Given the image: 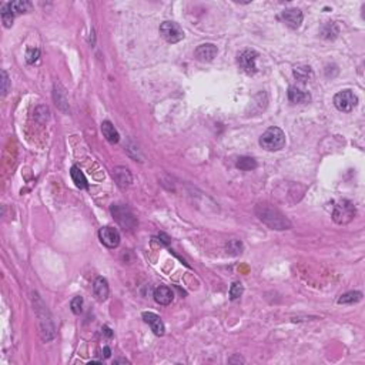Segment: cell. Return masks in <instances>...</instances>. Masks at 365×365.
Here are the masks:
<instances>
[{"label": "cell", "instance_id": "obj_15", "mask_svg": "<svg viewBox=\"0 0 365 365\" xmlns=\"http://www.w3.org/2000/svg\"><path fill=\"white\" fill-rule=\"evenodd\" d=\"M93 293H94V296L99 301H106L107 297H109V293H110L107 280L103 278V277H97L94 284H93Z\"/></svg>", "mask_w": 365, "mask_h": 365}, {"label": "cell", "instance_id": "obj_2", "mask_svg": "<svg viewBox=\"0 0 365 365\" xmlns=\"http://www.w3.org/2000/svg\"><path fill=\"white\" fill-rule=\"evenodd\" d=\"M34 309H36V314H37V318H39V327H40V334H42V338L45 341H49L55 337V328H53V322L50 319L49 315V311L47 307L43 304L42 298L34 294Z\"/></svg>", "mask_w": 365, "mask_h": 365}, {"label": "cell", "instance_id": "obj_9", "mask_svg": "<svg viewBox=\"0 0 365 365\" xmlns=\"http://www.w3.org/2000/svg\"><path fill=\"white\" fill-rule=\"evenodd\" d=\"M99 239L107 248H116L120 244V233L114 227H103L99 231Z\"/></svg>", "mask_w": 365, "mask_h": 365}, {"label": "cell", "instance_id": "obj_8", "mask_svg": "<svg viewBox=\"0 0 365 365\" xmlns=\"http://www.w3.org/2000/svg\"><path fill=\"white\" fill-rule=\"evenodd\" d=\"M257 57H258V53L254 52V50H250V49L243 50V52L239 55L240 68H241L243 71H245L247 74H254V73H257V64H255Z\"/></svg>", "mask_w": 365, "mask_h": 365}, {"label": "cell", "instance_id": "obj_14", "mask_svg": "<svg viewBox=\"0 0 365 365\" xmlns=\"http://www.w3.org/2000/svg\"><path fill=\"white\" fill-rule=\"evenodd\" d=\"M113 176L114 180L117 182V184L122 187V188H125L128 187L131 182H133V177H131V173L127 167H123V166H119L113 170Z\"/></svg>", "mask_w": 365, "mask_h": 365}, {"label": "cell", "instance_id": "obj_28", "mask_svg": "<svg viewBox=\"0 0 365 365\" xmlns=\"http://www.w3.org/2000/svg\"><path fill=\"white\" fill-rule=\"evenodd\" d=\"M9 86H10V80H9V74L6 70H1V96L4 97L9 91Z\"/></svg>", "mask_w": 365, "mask_h": 365}, {"label": "cell", "instance_id": "obj_32", "mask_svg": "<svg viewBox=\"0 0 365 365\" xmlns=\"http://www.w3.org/2000/svg\"><path fill=\"white\" fill-rule=\"evenodd\" d=\"M110 354H112L110 348H109V347H104V357H106V358H109V357H110Z\"/></svg>", "mask_w": 365, "mask_h": 365}, {"label": "cell", "instance_id": "obj_16", "mask_svg": "<svg viewBox=\"0 0 365 365\" xmlns=\"http://www.w3.org/2000/svg\"><path fill=\"white\" fill-rule=\"evenodd\" d=\"M288 100L294 104H305L311 100V96L308 91L301 90L297 86H291L288 89Z\"/></svg>", "mask_w": 365, "mask_h": 365}, {"label": "cell", "instance_id": "obj_13", "mask_svg": "<svg viewBox=\"0 0 365 365\" xmlns=\"http://www.w3.org/2000/svg\"><path fill=\"white\" fill-rule=\"evenodd\" d=\"M154 300H156V303H159L160 305H169L174 300V293L169 287L160 285L154 291Z\"/></svg>", "mask_w": 365, "mask_h": 365}, {"label": "cell", "instance_id": "obj_11", "mask_svg": "<svg viewBox=\"0 0 365 365\" xmlns=\"http://www.w3.org/2000/svg\"><path fill=\"white\" fill-rule=\"evenodd\" d=\"M281 17H283V20H284L285 24H287L288 27H291V29H298V27L301 26V23H303V19H304L303 11L300 10V9H297V7L285 9V10L281 13Z\"/></svg>", "mask_w": 365, "mask_h": 365}, {"label": "cell", "instance_id": "obj_21", "mask_svg": "<svg viewBox=\"0 0 365 365\" xmlns=\"http://www.w3.org/2000/svg\"><path fill=\"white\" fill-rule=\"evenodd\" d=\"M237 169L243 171H251L254 170V169H257V161L252 159V157H247V156H244V157H240L237 160Z\"/></svg>", "mask_w": 365, "mask_h": 365}, {"label": "cell", "instance_id": "obj_6", "mask_svg": "<svg viewBox=\"0 0 365 365\" xmlns=\"http://www.w3.org/2000/svg\"><path fill=\"white\" fill-rule=\"evenodd\" d=\"M334 106L344 113H350L358 106V97L353 90H341L334 96Z\"/></svg>", "mask_w": 365, "mask_h": 365}, {"label": "cell", "instance_id": "obj_7", "mask_svg": "<svg viewBox=\"0 0 365 365\" xmlns=\"http://www.w3.org/2000/svg\"><path fill=\"white\" fill-rule=\"evenodd\" d=\"M160 34L169 43H179L184 39V30L182 29V26L179 23L170 22V20L160 24Z\"/></svg>", "mask_w": 365, "mask_h": 365}, {"label": "cell", "instance_id": "obj_22", "mask_svg": "<svg viewBox=\"0 0 365 365\" xmlns=\"http://www.w3.org/2000/svg\"><path fill=\"white\" fill-rule=\"evenodd\" d=\"M363 300V293L360 291H350L338 298V304H354Z\"/></svg>", "mask_w": 365, "mask_h": 365}, {"label": "cell", "instance_id": "obj_10", "mask_svg": "<svg viewBox=\"0 0 365 365\" xmlns=\"http://www.w3.org/2000/svg\"><path fill=\"white\" fill-rule=\"evenodd\" d=\"M218 53V49L216 45L213 43H204V45H200L195 52H194V57L198 60V61H203V63H208V61H213L214 57Z\"/></svg>", "mask_w": 365, "mask_h": 365}, {"label": "cell", "instance_id": "obj_27", "mask_svg": "<svg viewBox=\"0 0 365 365\" xmlns=\"http://www.w3.org/2000/svg\"><path fill=\"white\" fill-rule=\"evenodd\" d=\"M70 308H71V311H73L76 315L81 314V311H83V298H81V297H74V298L71 300V303H70Z\"/></svg>", "mask_w": 365, "mask_h": 365}, {"label": "cell", "instance_id": "obj_24", "mask_svg": "<svg viewBox=\"0 0 365 365\" xmlns=\"http://www.w3.org/2000/svg\"><path fill=\"white\" fill-rule=\"evenodd\" d=\"M9 4H10L11 11H13L14 14H19V13L29 11L30 10V7H32L29 1H23V0H19V1H10Z\"/></svg>", "mask_w": 365, "mask_h": 365}, {"label": "cell", "instance_id": "obj_3", "mask_svg": "<svg viewBox=\"0 0 365 365\" xmlns=\"http://www.w3.org/2000/svg\"><path fill=\"white\" fill-rule=\"evenodd\" d=\"M260 146L267 151H278L285 146V133L280 127L267 128L260 137Z\"/></svg>", "mask_w": 365, "mask_h": 365}, {"label": "cell", "instance_id": "obj_26", "mask_svg": "<svg viewBox=\"0 0 365 365\" xmlns=\"http://www.w3.org/2000/svg\"><path fill=\"white\" fill-rule=\"evenodd\" d=\"M243 291H244V287L241 283H234V284L231 285V288H230V298L234 301V300H239L240 297L243 296Z\"/></svg>", "mask_w": 365, "mask_h": 365}, {"label": "cell", "instance_id": "obj_18", "mask_svg": "<svg viewBox=\"0 0 365 365\" xmlns=\"http://www.w3.org/2000/svg\"><path fill=\"white\" fill-rule=\"evenodd\" d=\"M53 97H55V102H56L57 107H59L61 112H67L68 103H67V99H66V91H64V89H63L60 84H55Z\"/></svg>", "mask_w": 365, "mask_h": 365}, {"label": "cell", "instance_id": "obj_1", "mask_svg": "<svg viewBox=\"0 0 365 365\" xmlns=\"http://www.w3.org/2000/svg\"><path fill=\"white\" fill-rule=\"evenodd\" d=\"M255 214L261 220L265 226L271 228V230H288L291 228V223L287 217L278 211L277 208H274L268 204H258L255 207Z\"/></svg>", "mask_w": 365, "mask_h": 365}, {"label": "cell", "instance_id": "obj_23", "mask_svg": "<svg viewBox=\"0 0 365 365\" xmlns=\"http://www.w3.org/2000/svg\"><path fill=\"white\" fill-rule=\"evenodd\" d=\"M13 19H14V13L11 11L10 4H9V3L3 4V6H1V22L4 24V27H7V29L11 27Z\"/></svg>", "mask_w": 365, "mask_h": 365}, {"label": "cell", "instance_id": "obj_5", "mask_svg": "<svg viewBox=\"0 0 365 365\" xmlns=\"http://www.w3.org/2000/svg\"><path fill=\"white\" fill-rule=\"evenodd\" d=\"M355 217V207L348 200H341L334 205L332 218L337 224H348Z\"/></svg>", "mask_w": 365, "mask_h": 365}, {"label": "cell", "instance_id": "obj_25", "mask_svg": "<svg viewBox=\"0 0 365 365\" xmlns=\"http://www.w3.org/2000/svg\"><path fill=\"white\" fill-rule=\"evenodd\" d=\"M337 34H338V27H337L332 22H328L325 26H324V29H322V36H324L325 39H334V37H337Z\"/></svg>", "mask_w": 365, "mask_h": 365}, {"label": "cell", "instance_id": "obj_12", "mask_svg": "<svg viewBox=\"0 0 365 365\" xmlns=\"http://www.w3.org/2000/svg\"><path fill=\"white\" fill-rule=\"evenodd\" d=\"M143 319L147 322L148 325L151 327V331L157 335V337H163L164 335V324H163V321L160 318L157 314H154V312H143Z\"/></svg>", "mask_w": 365, "mask_h": 365}, {"label": "cell", "instance_id": "obj_4", "mask_svg": "<svg viewBox=\"0 0 365 365\" xmlns=\"http://www.w3.org/2000/svg\"><path fill=\"white\" fill-rule=\"evenodd\" d=\"M112 214H113L114 220L117 221V224L127 231H131L137 227V218L128 207L123 204H113L112 205Z\"/></svg>", "mask_w": 365, "mask_h": 365}, {"label": "cell", "instance_id": "obj_31", "mask_svg": "<svg viewBox=\"0 0 365 365\" xmlns=\"http://www.w3.org/2000/svg\"><path fill=\"white\" fill-rule=\"evenodd\" d=\"M114 364H128V361L124 358H119V360H114Z\"/></svg>", "mask_w": 365, "mask_h": 365}, {"label": "cell", "instance_id": "obj_19", "mask_svg": "<svg viewBox=\"0 0 365 365\" xmlns=\"http://www.w3.org/2000/svg\"><path fill=\"white\" fill-rule=\"evenodd\" d=\"M70 176H71V180H73V182L76 184V187H79V188H81V190L89 187V182H87L86 176L83 174V171L80 170L77 166H73V167H71V170H70Z\"/></svg>", "mask_w": 365, "mask_h": 365}, {"label": "cell", "instance_id": "obj_20", "mask_svg": "<svg viewBox=\"0 0 365 365\" xmlns=\"http://www.w3.org/2000/svg\"><path fill=\"white\" fill-rule=\"evenodd\" d=\"M294 76L297 80H300L301 83H307L314 77V73L309 66H298L294 68Z\"/></svg>", "mask_w": 365, "mask_h": 365}, {"label": "cell", "instance_id": "obj_30", "mask_svg": "<svg viewBox=\"0 0 365 365\" xmlns=\"http://www.w3.org/2000/svg\"><path fill=\"white\" fill-rule=\"evenodd\" d=\"M227 248L230 251H234L233 254H239V252H241L243 245H241V243H240V241H237V240H233V241H230V244L227 245Z\"/></svg>", "mask_w": 365, "mask_h": 365}, {"label": "cell", "instance_id": "obj_29", "mask_svg": "<svg viewBox=\"0 0 365 365\" xmlns=\"http://www.w3.org/2000/svg\"><path fill=\"white\" fill-rule=\"evenodd\" d=\"M40 56V50L39 49H30L27 53H26V61L29 63V64H33L34 61L39 59Z\"/></svg>", "mask_w": 365, "mask_h": 365}, {"label": "cell", "instance_id": "obj_17", "mask_svg": "<svg viewBox=\"0 0 365 365\" xmlns=\"http://www.w3.org/2000/svg\"><path fill=\"white\" fill-rule=\"evenodd\" d=\"M102 133L104 138L110 143V144H117L120 141V134L119 131L116 130V127L113 123L110 122H103L102 123Z\"/></svg>", "mask_w": 365, "mask_h": 365}]
</instances>
